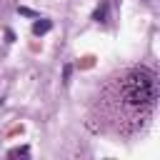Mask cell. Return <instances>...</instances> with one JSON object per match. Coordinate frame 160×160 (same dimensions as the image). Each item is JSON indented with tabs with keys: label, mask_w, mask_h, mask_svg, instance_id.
I'll list each match as a JSON object with an SVG mask.
<instances>
[{
	"label": "cell",
	"mask_w": 160,
	"mask_h": 160,
	"mask_svg": "<svg viewBox=\"0 0 160 160\" xmlns=\"http://www.w3.org/2000/svg\"><path fill=\"white\" fill-rule=\"evenodd\" d=\"M105 15H108V2H102L95 12H92V20H98V22H102L105 20Z\"/></svg>",
	"instance_id": "obj_3"
},
{
	"label": "cell",
	"mask_w": 160,
	"mask_h": 160,
	"mask_svg": "<svg viewBox=\"0 0 160 160\" xmlns=\"http://www.w3.org/2000/svg\"><path fill=\"white\" fill-rule=\"evenodd\" d=\"M50 28H52L50 20H38V22H32V32H35V35H45Z\"/></svg>",
	"instance_id": "obj_2"
},
{
	"label": "cell",
	"mask_w": 160,
	"mask_h": 160,
	"mask_svg": "<svg viewBox=\"0 0 160 160\" xmlns=\"http://www.w3.org/2000/svg\"><path fill=\"white\" fill-rule=\"evenodd\" d=\"M118 100L122 102V108L132 110V112H140L148 115L158 100V78L152 70H145V68H138V70H130L122 80H120V88H118Z\"/></svg>",
	"instance_id": "obj_1"
},
{
	"label": "cell",
	"mask_w": 160,
	"mask_h": 160,
	"mask_svg": "<svg viewBox=\"0 0 160 160\" xmlns=\"http://www.w3.org/2000/svg\"><path fill=\"white\" fill-rule=\"evenodd\" d=\"M28 152H30V148H28V145H20V148L8 150V158H20V155H28Z\"/></svg>",
	"instance_id": "obj_4"
}]
</instances>
